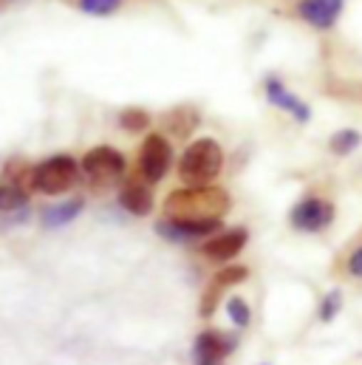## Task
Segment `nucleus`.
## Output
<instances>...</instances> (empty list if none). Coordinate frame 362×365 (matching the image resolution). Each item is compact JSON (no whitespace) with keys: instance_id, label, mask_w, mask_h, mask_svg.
Listing matches in <instances>:
<instances>
[{"instance_id":"nucleus-10","label":"nucleus","mask_w":362,"mask_h":365,"mask_svg":"<svg viewBox=\"0 0 362 365\" xmlns=\"http://www.w3.org/2000/svg\"><path fill=\"white\" fill-rule=\"evenodd\" d=\"M119 204L130 212V215H150L153 212V190L150 182H145L142 176L128 179L122 192H119Z\"/></svg>"},{"instance_id":"nucleus-21","label":"nucleus","mask_w":362,"mask_h":365,"mask_svg":"<svg viewBox=\"0 0 362 365\" xmlns=\"http://www.w3.org/2000/svg\"><path fill=\"white\" fill-rule=\"evenodd\" d=\"M340 306H343V294L340 292H329V297L320 306V320H334V314L340 312Z\"/></svg>"},{"instance_id":"nucleus-5","label":"nucleus","mask_w":362,"mask_h":365,"mask_svg":"<svg viewBox=\"0 0 362 365\" xmlns=\"http://www.w3.org/2000/svg\"><path fill=\"white\" fill-rule=\"evenodd\" d=\"M83 173L93 187H110L125 173V156L108 145H99L83 156Z\"/></svg>"},{"instance_id":"nucleus-16","label":"nucleus","mask_w":362,"mask_h":365,"mask_svg":"<svg viewBox=\"0 0 362 365\" xmlns=\"http://www.w3.org/2000/svg\"><path fill=\"white\" fill-rule=\"evenodd\" d=\"M362 142V136L357 130H351V128H346V130H337L331 139H329V148L337 153V156H348L351 150H357Z\"/></svg>"},{"instance_id":"nucleus-17","label":"nucleus","mask_w":362,"mask_h":365,"mask_svg":"<svg viewBox=\"0 0 362 365\" xmlns=\"http://www.w3.org/2000/svg\"><path fill=\"white\" fill-rule=\"evenodd\" d=\"M119 125H122L128 133H139V130H145V128L150 125V113H148L145 108H125V110L119 113Z\"/></svg>"},{"instance_id":"nucleus-9","label":"nucleus","mask_w":362,"mask_h":365,"mask_svg":"<svg viewBox=\"0 0 362 365\" xmlns=\"http://www.w3.org/2000/svg\"><path fill=\"white\" fill-rule=\"evenodd\" d=\"M247 241H249V232H247L244 227H238V230H227V232L210 238V241L201 247V252H204L210 261L224 264V261H232L235 255H241V250L247 247Z\"/></svg>"},{"instance_id":"nucleus-3","label":"nucleus","mask_w":362,"mask_h":365,"mask_svg":"<svg viewBox=\"0 0 362 365\" xmlns=\"http://www.w3.org/2000/svg\"><path fill=\"white\" fill-rule=\"evenodd\" d=\"M34 168H29L20 159L6 162L3 173H0V212H17L26 215V204H29V190L31 187Z\"/></svg>"},{"instance_id":"nucleus-11","label":"nucleus","mask_w":362,"mask_h":365,"mask_svg":"<svg viewBox=\"0 0 362 365\" xmlns=\"http://www.w3.org/2000/svg\"><path fill=\"white\" fill-rule=\"evenodd\" d=\"M297 11L314 29H331L343 11V0H300Z\"/></svg>"},{"instance_id":"nucleus-7","label":"nucleus","mask_w":362,"mask_h":365,"mask_svg":"<svg viewBox=\"0 0 362 365\" xmlns=\"http://www.w3.org/2000/svg\"><path fill=\"white\" fill-rule=\"evenodd\" d=\"M289 221L300 232H320V230L331 227V221H334V204L326 201V198L309 195V198H303V201H297L291 207Z\"/></svg>"},{"instance_id":"nucleus-15","label":"nucleus","mask_w":362,"mask_h":365,"mask_svg":"<svg viewBox=\"0 0 362 365\" xmlns=\"http://www.w3.org/2000/svg\"><path fill=\"white\" fill-rule=\"evenodd\" d=\"M165 125L170 128V133L173 136H190L192 130H195V125H198V110L195 108H190V105H181V108H173L167 116H165Z\"/></svg>"},{"instance_id":"nucleus-19","label":"nucleus","mask_w":362,"mask_h":365,"mask_svg":"<svg viewBox=\"0 0 362 365\" xmlns=\"http://www.w3.org/2000/svg\"><path fill=\"white\" fill-rule=\"evenodd\" d=\"M247 274H249L247 267H227V269H221V272L212 277V283L221 286V289H229V286H235V283H244Z\"/></svg>"},{"instance_id":"nucleus-2","label":"nucleus","mask_w":362,"mask_h":365,"mask_svg":"<svg viewBox=\"0 0 362 365\" xmlns=\"http://www.w3.org/2000/svg\"><path fill=\"white\" fill-rule=\"evenodd\" d=\"M224 168V150L215 139H195L179 162V179L187 187H210Z\"/></svg>"},{"instance_id":"nucleus-22","label":"nucleus","mask_w":362,"mask_h":365,"mask_svg":"<svg viewBox=\"0 0 362 365\" xmlns=\"http://www.w3.org/2000/svg\"><path fill=\"white\" fill-rule=\"evenodd\" d=\"M348 274L351 277H362V247L348 258Z\"/></svg>"},{"instance_id":"nucleus-8","label":"nucleus","mask_w":362,"mask_h":365,"mask_svg":"<svg viewBox=\"0 0 362 365\" xmlns=\"http://www.w3.org/2000/svg\"><path fill=\"white\" fill-rule=\"evenodd\" d=\"M235 346H238L235 334H227V331H218V329H207L192 343V360L198 365H221V360L227 354L235 351Z\"/></svg>"},{"instance_id":"nucleus-1","label":"nucleus","mask_w":362,"mask_h":365,"mask_svg":"<svg viewBox=\"0 0 362 365\" xmlns=\"http://www.w3.org/2000/svg\"><path fill=\"white\" fill-rule=\"evenodd\" d=\"M229 210V192L221 187H184L167 195L165 201V218L187 221V224H210L221 221V215Z\"/></svg>"},{"instance_id":"nucleus-13","label":"nucleus","mask_w":362,"mask_h":365,"mask_svg":"<svg viewBox=\"0 0 362 365\" xmlns=\"http://www.w3.org/2000/svg\"><path fill=\"white\" fill-rule=\"evenodd\" d=\"M267 99H269L272 105H277V108H283L286 113H291L297 122H309V116H311V110H309V105H303L294 93L289 91L280 80H274L269 77L267 80Z\"/></svg>"},{"instance_id":"nucleus-6","label":"nucleus","mask_w":362,"mask_h":365,"mask_svg":"<svg viewBox=\"0 0 362 365\" xmlns=\"http://www.w3.org/2000/svg\"><path fill=\"white\" fill-rule=\"evenodd\" d=\"M170 165H173L170 142L165 136H159V133H150L145 139V145H142V153H139V173H142V179L150 184L162 182L167 176Z\"/></svg>"},{"instance_id":"nucleus-12","label":"nucleus","mask_w":362,"mask_h":365,"mask_svg":"<svg viewBox=\"0 0 362 365\" xmlns=\"http://www.w3.org/2000/svg\"><path fill=\"white\" fill-rule=\"evenodd\" d=\"M221 227V221H210V224H187V221H170V218H162L156 224V232L167 241H195V238H204L210 232H215Z\"/></svg>"},{"instance_id":"nucleus-20","label":"nucleus","mask_w":362,"mask_h":365,"mask_svg":"<svg viewBox=\"0 0 362 365\" xmlns=\"http://www.w3.org/2000/svg\"><path fill=\"white\" fill-rule=\"evenodd\" d=\"M80 3V9L83 11H88V14H113L119 6H122V0H77Z\"/></svg>"},{"instance_id":"nucleus-14","label":"nucleus","mask_w":362,"mask_h":365,"mask_svg":"<svg viewBox=\"0 0 362 365\" xmlns=\"http://www.w3.org/2000/svg\"><path fill=\"white\" fill-rule=\"evenodd\" d=\"M83 207H86V201H83V198H71V201H63V204L46 207V210H43V224H46V227H51V230L66 227V224H71V221L83 212Z\"/></svg>"},{"instance_id":"nucleus-18","label":"nucleus","mask_w":362,"mask_h":365,"mask_svg":"<svg viewBox=\"0 0 362 365\" xmlns=\"http://www.w3.org/2000/svg\"><path fill=\"white\" fill-rule=\"evenodd\" d=\"M227 314H229V320H232L238 329H247L249 320H252V309H249V303H247L244 297H229V300H227Z\"/></svg>"},{"instance_id":"nucleus-4","label":"nucleus","mask_w":362,"mask_h":365,"mask_svg":"<svg viewBox=\"0 0 362 365\" xmlns=\"http://www.w3.org/2000/svg\"><path fill=\"white\" fill-rule=\"evenodd\" d=\"M80 176V165L71 159V156H51L46 162H40L34 168V176H31V187L37 192H46V195H60L66 192L68 187H74Z\"/></svg>"}]
</instances>
